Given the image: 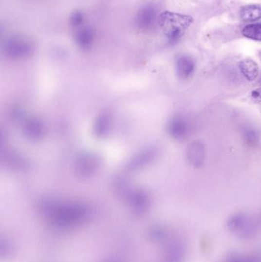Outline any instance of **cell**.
I'll use <instances>...</instances> for the list:
<instances>
[{"label": "cell", "instance_id": "52a82bcc", "mask_svg": "<svg viewBox=\"0 0 261 262\" xmlns=\"http://www.w3.org/2000/svg\"><path fill=\"white\" fill-rule=\"evenodd\" d=\"M239 68L243 75L250 81H254L259 74L258 64L250 58L241 61Z\"/></svg>", "mask_w": 261, "mask_h": 262}, {"label": "cell", "instance_id": "6da1fadb", "mask_svg": "<svg viewBox=\"0 0 261 262\" xmlns=\"http://www.w3.org/2000/svg\"><path fill=\"white\" fill-rule=\"evenodd\" d=\"M193 19L191 17L164 12L158 17V24L165 36L171 41H176L188 29Z\"/></svg>", "mask_w": 261, "mask_h": 262}, {"label": "cell", "instance_id": "4fadbf2b", "mask_svg": "<svg viewBox=\"0 0 261 262\" xmlns=\"http://www.w3.org/2000/svg\"><path fill=\"white\" fill-rule=\"evenodd\" d=\"M226 262H261V258L259 256H231L226 261Z\"/></svg>", "mask_w": 261, "mask_h": 262}, {"label": "cell", "instance_id": "7a4b0ae2", "mask_svg": "<svg viewBox=\"0 0 261 262\" xmlns=\"http://www.w3.org/2000/svg\"><path fill=\"white\" fill-rule=\"evenodd\" d=\"M5 54L13 58H19L29 56L33 50L30 41L20 36H13L4 43Z\"/></svg>", "mask_w": 261, "mask_h": 262}, {"label": "cell", "instance_id": "ba28073f", "mask_svg": "<svg viewBox=\"0 0 261 262\" xmlns=\"http://www.w3.org/2000/svg\"><path fill=\"white\" fill-rule=\"evenodd\" d=\"M241 18L245 22H254L261 19V7L258 5H249L242 8Z\"/></svg>", "mask_w": 261, "mask_h": 262}, {"label": "cell", "instance_id": "5b68a950", "mask_svg": "<svg viewBox=\"0 0 261 262\" xmlns=\"http://www.w3.org/2000/svg\"><path fill=\"white\" fill-rule=\"evenodd\" d=\"M156 11L152 6L143 8L136 16V22L138 27L147 30L153 25L156 20Z\"/></svg>", "mask_w": 261, "mask_h": 262}, {"label": "cell", "instance_id": "277c9868", "mask_svg": "<svg viewBox=\"0 0 261 262\" xmlns=\"http://www.w3.org/2000/svg\"><path fill=\"white\" fill-rule=\"evenodd\" d=\"M189 131V124L186 119L182 117H175L168 124L170 135L178 140L186 138L188 136Z\"/></svg>", "mask_w": 261, "mask_h": 262}, {"label": "cell", "instance_id": "2e32d148", "mask_svg": "<svg viewBox=\"0 0 261 262\" xmlns=\"http://www.w3.org/2000/svg\"><path fill=\"white\" fill-rule=\"evenodd\" d=\"M251 97L254 101L261 104V88H258L251 92Z\"/></svg>", "mask_w": 261, "mask_h": 262}, {"label": "cell", "instance_id": "8992f818", "mask_svg": "<svg viewBox=\"0 0 261 262\" xmlns=\"http://www.w3.org/2000/svg\"><path fill=\"white\" fill-rule=\"evenodd\" d=\"M176 69L178 74L182 78H187L193 74L195 63L188 56H181L176 62Z\"/></svg>", "mask_w": 261, "mask_h": 262}, {"label": "cell", "instance_id": "9c48e42d", "mask_svg": "<svg viewBox=\"0 0 261 262\" xmlns=\"http://www.w3.org/2000/svg\"><path fill=\"white\" fill-rule=\"evenodd\" d=\"M75 41L79 46L83 49H88L93 43V32L92 29L84 28L77 32Z\"/></svg>", "mask_w": 261, "mask_h": 262}, {"label": "cell", "instance_id": "7c38bea8", "mask_svg": "<svg viewBox=\"0 0 261 262\" xmlns=\"http://www.w3.org/2000/svg\"><path fill=\"white\" fill-rule=\"evenodd\" d=\"M246 225V219L242 216H235L229 222V227L234 231L242 230Z\"/></svg>", "mask_w": 261, "mask_h": 262}, {"label": "cell", "instance_id": "3957f363", "mask_svg": "<svg viewBox=\"0 0 261 262\" xmlns=\"http://www.w3.org/2000/svg\"><path fill=\"white\" fill-rule=\"evenodd\" d=\"M187 160L192 167L199 168L203 164L205 158V148L199 140L191 143L186 152Z\"/></svg>", "mask_w": 261, "mask_h": 262}, {"label": "cell", "instance_id": "e0dca14e", "mask_svg": "<svg viewBox=\"0 0 261 262\" xmlns=\"http://www.w3.org/2000/svg\"><path fill=\"white\" fill-rule=\"evenodd\" d=\"M260 56H261V53H260Z\"/></svg>", "mask_w": 261, "mask_h": 262}, {"label": "cell", "instance_id": "30bf717a", "mask_svg": "<svg viewBox=\"0 0 261 262\" xmlns=\"http://www.w3.org/2000/svg\"><path fill=\"white\" fill-rule=\"evenodd\" d=\"M242 34L246 38L261 41V23L247 25L242 30Z\"/></svg>", "mask_w": 261, "mask_h": 262}, {"label": "cell", "instance_id": "9a60e30c", "mask_svg": "<svg viewBox=\"0 0 261 262\" xmlns=\"http://www.w3.org/2000/svg\"><path fill=\"white\" fill-rule=\"evenodd\" d=\"M83 17L81 13H75L71 18V23L74 26H78L82 23Z\"/></svg>", "mask_w": 261, "mask_h": 262}, {"label": "cell", "instance_id": "5bb4252c", "mask_svg": "<svg viewBox=\"0 0 261 262\" xmlns=\"http://www.w3.org/2000/svg\"><path fill=\"white\" fill-rule=\"evenodd\" d=\"M27 132H29V135L32 137H37L39 136L41 133V127L38 124V121H31L28 124Z\"/></svg>", "mask_w": 261, "mask_h": 262}, {"label": "cell", "instance_id": "8fae6325", "mask_svg": "<svg viewBox=\"0 0 261 262\" xmlns=\"http://www.w3.org/2000/svg\"><path fill=\"white\" fill-rule=\"evenodd\" d=\"M96 167V160H93L91 156L84 157L80 162V169L84 173L92 172Z\"/></svg>", "mask_w": 261, "mask_h": 262}]
</instances>
